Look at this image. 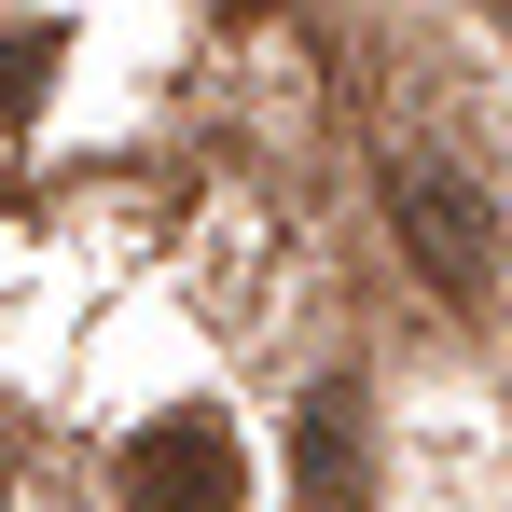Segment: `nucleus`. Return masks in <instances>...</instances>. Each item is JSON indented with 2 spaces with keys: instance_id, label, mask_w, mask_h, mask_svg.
<instances>
[{
  "instance_id": "obj_3",
  "label": "nucleus",
  "mask_w": 512,
  "mask_h": 512,
  "mask_svg": "<svg viewBox=\"0 0 512 512\" xmlns=\"http://www.w3.org/2000/svg\"><path fill=\"white\" fill-rule=\"evenodd\" d=\"M291 457H305V485H319V499H360V471H374V416H360V374L305 388V416H291Z\"/></svg>"
},
{
  "instance_id": "obj_1",
  "label": "nucleus",
  "mask_w": 512,
  "mask_h": 512,
  "mask_svg": "<svg viewBox=\"0 0 512 512\" xmlns=\"http://www.w3.org/2000/svg\"><path fill=\"white\" fill-rule=\"evenodd\" d=\"M388 222H402V250L443 305H485V263H499V208H485V180L443 167V153H402L388 167Z\"/></svg>"
},
{
  "instance_id": "obj_2",
  "label": "nucleus",
  "mask_w": 512,
  "mask_h": 512,
  "mask_svg": "<svg viewBox=\"0 0 512 512\" xmlns=\"http://www.w3.org/2000/svg\"><path fill=\"white\" fill-rule=\"evenodd\" d=\"M111 499H125V512H236V499H250V457H236V429L194 402V416H153L139 443H125Z\"/></svg>"
}]
</instances>
